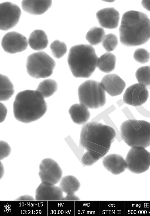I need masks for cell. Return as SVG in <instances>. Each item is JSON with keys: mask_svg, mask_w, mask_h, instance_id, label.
<instances>
[{"mask_svg": "<svg viewBox=\"0 0 150 216\" xmlns=\"http://www.w3.org/2000/svg\"><path fill=\"white\" fill-rule=\"evenodd\" d=\"M116 136L115 130L110 126L93 121L84 124L80 139L81 145L87 150L81 159L83 164L91 165L104 157Z\"/></svg>", "mask_w": 150, "mask_h": 216, "instance_id": "cell-1", "label": "cell"}, {"mask_svg": "<svg viewBox=\"0 0 150 216\" xmlns=\"http://www.w3.org/2000/svg\"><path fill=\"white\" fill-rule=\"evenodd\" d=\"M120 40L127 46H137L150 38V20L145 14L129 11L122 16L119 29Z\"/></svg>", "mask_w": 150, "mask_h": 216, "instance_id": "cell-2", "label": "cell"}, {"mask_svg": "<svg viewBox=\"0 0 150 216\" xmlns=\"http://www.w3.org/2000/svg\"><path fill=\"white\" fill-rule=\"evenodd\" d=\"M47 108L45 98L37 90H26L18 93L13 104L15 118L21 122L28 123L42 117Z\"/></svg>", "mask_w": 150, "mask_h": 216, "instance_id": "cell-3", "label": "cell"}, {"mask_svg": "<svg viewBox=\"0 0 150 216\" xmlns=\"http://www.w3.org/2000/svg\"><path fill=\"white\" fill-rule=\"evenodd\" d=\"M98 57L91 45H76L70 49L68 62L73 75L76 78H88L96 67Z\"/></svg>", "mask_w": 150, "mask_h": 216, "instance_id": "cell-4", "label": "cell"}, {"mask_svg": "<svg viewBox=\"0 0 150 216\" xmlns=\"http://www.w3.org/2000/svg\"><path fill=\"white\" fill-rule=\"evenodd\" d=\"M122 138L132 147L150 146V123L144 120L129 119L123 122L120 128Z\"/></svg>", "mask_w": 150, "mask_h": 216, "instance_id": "cell-5", "label": "cell"}, {"mask_svg": "<svg viewBox=\"0 0 150 216\" xmlns=\"http://www.w3.org/2000/svg\"><path fill=\"white\" fill-rule=\"evenodd\" d=\"M105 92L100 82L93 80L86 81L78 88L80 103L91 109L103 107L106 102Z\"/></svg>", "mask_w": 150, "mask_h": 216, "instance_id": "cell-6", "label": "cell"}, {"mask_svg": "<svg viewBox=\"0 0 150 216\" xmlns=\"http://www.w3.org/2000/svg\"><path fill=\"white\" fill-rule=\"evenodd\" d=\"M55 66L54 60L43 51L31 54L27 60V72L30 76L35 78L50 76L52 74Z\"/></svg>", "mask_w": 150, "mask_h": 216, "instance_id": "cell-7", "label": "cell"}, {"mask_svg": "<svg viewBox=\"0 0 150 216\" xmlns=\"http://www.w3.org/2000/svg\"><path fill=\"white\" fill-rule=\"evenodd\" d=\"M125 160L127 169L134 173H141L148 170L150 166V153L142 147H132Z\"/></svg>", "mask_w": 150, "mask_h": 216, "instance_id": "cell-8", "label": "cell"}, {"mask_svg": "<svg viewBox=\"0 0 150 216\" xmlns=\"http://www.w3.org/2000/svg\"><path fill=\"white\" fill-rule=\"evenodd\" d=\"M38 173L41 182L55 185L61 180L62 171L58 163L50 158L43 159L39 165Z\"/></svg>", "mask_w": 150, "mask_h": 216, "instance_id": "cell-9", "label": "cell"}, {"mask_svg": "<svg viewBox=\"0 0 150 216\" xmlns=\"http://www.w3.org/2000/svg\"><path fill=\"white\" fill-rule=\"evenodd\" d=\"M21 15L19 7L10 2L0 4V29L6 31L15 26L18 23Z\"/></svg>", "mask_w": 150, "mask_h": 216, "instance_id": "cell-10", "label": "cell"}, {"mask_svg": "<svg viewBox=\"0 0 150 216\" xmlns=\"http://www.w3.org/2000/svg\"><path fill=\"white\" fill-rule=\"evenodd\" d=\"M1 46L4 51L10 53H14L25 50L28 41L24 36L15 31L6 34L1 41Z\"/></svg>", "mask_w": 150, "mask_h": 216, "instance_id": "cell-11", "label": "cell"}, {"mask_svg": "<svg viewBox=\"0 0 150 216\" xmlns=\"http://www.w3.org/2000/svg\"><path fill=\"white\" fill-rule=\"evenodd\" d=\"M149 91L144 85L137 83L128 87L123 96V100L126 104L134 106L142 105L147 101Z\"/></svg>", "mask_w": 150, "mask_h": 216, "instance_id": "cell-12", "label": "cell"}, {"mask_svg": "<svg viewBox=\"0 0 150 216\" xmlns=\"http://www.w3.org/2000/svg\"><path fill=\"white\" fill-rule=\"evenodd\" d=\"M63 192L59 187L41 182L36 188L35 200L38 201L64 200Z\"/></svg>", "mask_w": 150, "mask_h": 216, "instance_id": "cell-13", "label": "cell"}, {"mask_svg": "<svg viewBox=\"0 0 150 216\" xmlns=\"http://www.w3.org/2000/svg\"><path fill=\"white\" fill-rule=\"evenodd\" d=\"M100 83L105 91L112 96L121 94L126 86L125 82L115 74L104 76Z\"/></svg>", "mask_w": 150, "mask_h": 216, "instance_id": "cell-14", "label": "cell"}, {"mask_svg": "<svg viewBox=\"0 0 150 216\" xmlns=\"http://www.w3.org/2000/svg\"><path fill=\"white\" fill-rule=\"evenodd\" d=\"M96 17L102 27L112 29L117 27L120 18L118 12L114 8H107L98 11Z\"/></svg>", "mask_w": 150, "mask_h": 216, "instance_id": "cell-15", "label": "cell"}, {"mask_svg": "<svg viewBox=\"0 0 150 216\" xmlns=\"http://www.w3.org/2000/svg\"><path fill=\"white\" fill-rule=\"evenodd\" d=\"M80 183L78 179L71 175L64 176L60 180L59 187L66 195L64 200H79L75 193L79 189Z\"/></svg>", "mask_w": 150, "mask_h": 216, "instance_id": "cell-16", "label": "cell"}, {"mask_svg": "<svg viewBox=\"0 0 150 216\" xmlns=\"http://www.w3.org/2000/svg\"><path fill=\"white\" fill-rule=\"evenodd\" d=\"M102 164L107 170L115 175L120 174L127 168L125 159L117 154H112L106 156L103 159Z\"/></svg>", "mask_w": 150, "mask_h": 216, "instance_id": "cell-17", "label": "cell"}, {"mask_svg": "<svg viewBox=\"0 0 150 216\" xmlns=\"http://www.w3.org/2000/svg\"><path fill=\"white\" fill-rule=\"evenodd\" d=\"M52 4V1L50 0H24L21 3L23 10L34 15L44 14L51 7Z\"/></svg>", "mask_w": 150, "mask_h": 216, "instance_id": "cell-18", "label": "cell"}, {"mask_svg": "<svg viewBox=\"0 0 150 216\" xmlns=\"http://www.w3.org/2000/svg\"><path fill=\"white\" fill-rule=\"evenodd\" d=\"M88 108L84 104L80 103L72 105L70 107L69 111L73 121L79 125L85 124L90 116Z\"/></svg>", "mask_w": 150, "mask_h": 216, "instance_id": "cell-19", "label": "cell"}, {"mask_svg": "<svg viewBox=\"0 0 150 216\" xmlns=\"http://www.w3.org/2000/svg\"><path fill=\"white\" fill-rule=\"evenodd\" d=\"M28 44L33 49L39 51L45 48L48 41L45 33L41 30H36L30 34L28 40Z\"/></svg>", "mask_w": 150, "mask_h": 216, "instance_id": "cell-20", "label": "cell"}, {"mask_svg": "<svg viewBox=\"0 0 150 216\" xmlns=\"http://www.w3.org/2000/svg\"><path fill=\"white\" fill-rule=\"evenodd\" d=\"M116 61L115 55L110 52H108L98 58L97 67L102 71L109 73L115 69Z\"/></svg>", "mask_w": 150, "mask_h": 216, "instance_id": "cell-21", "label": "cell"}, {"mask_svg": "<svg viewBox=\"0 0 150 216\" xmlns=\"http://www.w3.org/2000/svg\"><path fill=\"white\" fill-rule=\"evenodd\" d=\"M0 92L1 101H5L9 99L14 93L13 85L6 76L0 74Z\"/></svg>", "mask_w": 150, "mask_h": 216, "instance_id": "cell-22", "label": "cell"}, {"mask_svg": "<svg viewBox=\"0 0 150 216\" xmlns=\"http://www.w3.org/2000/svg\"><path fill=\"white\" fill-rule=\"evenodd\" d=\"M57 88V84L56 81L54 80L48 79L41 82L36 90L45 98L52 95Z\"/></svg>", "mask_w": 150, "mask_h": 216, "instance_id": "cell-23", "label": "cell"}, {"mask_svg": "<svg viewBox=\"0 0 150 216\" xmlns=\"http://www.w3.org/2000/svg\"><path fill=\"white\" fill-rule=\"evenodd\" d=\"M104 29L98 27H94L90 29L86 35V39L91 45H96L102 42L105 35Z\"/></svg>", "mask_w": 150, "mask_h": 216, "instance_id": "cell-24", "label": "cell"}, {"mask_svg": "<svg viewBox=\"0 0 150 216\" xmlns=\"http://www.w3.org/2000/svg\"><path fill=\"white\" fill-rule=\"evenodd\" d=\"M135 76L139 83L146 86L150 85V66H144L138 68Z\"/></svg>", "mask_w": 150, "mask_h": 216, "instance_id": "cell-25", "label": "cell"}, {"mask_svg": "<svg viewBox=\"0 0 150 216\" xmlns=\"http://www.w3.org/2000/svg\"><path fill=\"white\" fill-rule=\"evenodd\" d=\"M50 49L53 55L57 58L63 56L67 51L65 43L58 40H56L52 43L50 46Z\"/></svg>", "mask_w": 150, "mask_h": 216, "instance_id": "cell-26", "label": "cell"}, {"mask_svg": "<svg viewBox=\"0 0 150 216\" xmlns=\"http://www.w3.org/2000/svg\"><path fill=\"white\" fill-rule=\"evenodd\" d=\"M102 43L105 50L108 52H110L114 50L117 45V38L115 34H109L105 35Z\"/></svg>", "mask_w": 150, "mask_h": 216, "instance_id": "cell-27", "label": "cell"}, {"mask_svg": "<svg viewBox=\"0 0 150 216\" xmlns=\"http://www.w3.org/2000/svg\"><path fill=\"white\" fill-rule=\"evenodd\" d=\"M133 57L137 62L141 63H145L149 61L150 58V54L144 49L138 48L134 51Z\"/></svg>", "mask_w": 150, "mask_h": 216, "instance_id": "cell-28", "label": "cell"}, {"mask_svg": "<svg viewBox=\"0 0 150 216\" xmlns=\"http://www.w3.org/2000/svg\"><path fill=\"white\" fill-rule=\"evenodd\" d=\"M11 148L8 144L2 140L0 142V159L3 160L8 157L10 154Z\"/></svg>", "mask_w": 150, "mask_h": 216, "instance_id": "cell-29", "label": "cell"}, {"mask_svg": "<svg viewBox=\"0 0 150 216\" xmlns=\"http://www.w3.org/2000/svg\"><path fill=\"white\" fill-rule=\"evenodd\" d=\"M0 123H1L4 121L6 117L7 110L5 106L3 103H1L0 105Z\"/></svg>", "mask_w": 150, "mask_h": 216, "instance_id": "cell-30", "label": "cell"}, {"mask_svg": "<svg viewBox=\"0 0 150 216\" xmlns=\"http://www.w3.org/2000/svg\"><path fill=\"white\" fill-rule=\"evenodd\" d=\"M35 200L33 197L27 195L21 196L16 199V200L17 201H33Z\"/></svg>", "mask_w": 150, "mask_h": 216, "instance_id": "cell-31", "label": "cell"}, {"mask_svg": "<svg viewBox=\"0 0 150 216\" xmlns=\"http://www.w3.org/2000/svg\"><path fill=\"white\" fill-rule=\"evenodd\" d=\"M141 4L144 8L150 11V1H142Z\"/></svg>", "mask_w": 150, "mask_h": 216, "instance_id": "cell-32", "label": "cell"}, {"mask_svg": "<svg viewBox=\"0 0 150 216\" xmlns=\"http://www.w3.org/2000/svg\"><path fill=\"white\" fill-rule=\"evenodd\" d=\"M0 179H1V178L3 177V176L4 175V168L3 166V164L1 163L0 162Z\"/></svg>", "mask_w": 150, "mask_h": 216, "instance_id": "cell-33", "label": "cell"}]
</instances>
